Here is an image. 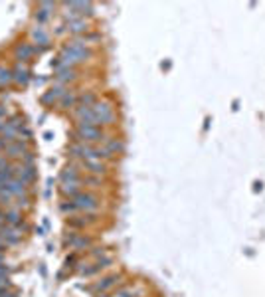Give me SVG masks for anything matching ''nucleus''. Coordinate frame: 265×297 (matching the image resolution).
I'll use <instances>...</instances> for the list:
<instances>
[{
	"label": "nucleus",
	"mask_w": 265,
	"mask_h": 297,
	"mask_svg": "<svg viewBox=\"0 0 265 297\" xmlns=\"http://www.w3.org/2000/svg\"><path fill=\"white\" fill-rule=\"evenodd\" d=\"M107 139L109 135L101 127H93V125H77L73 131V141L87 143V145H103Z\"/></svg>",
	"instance_id": "f257e3e1"
},
{
	"label": "nucleus",
	"mask_w": 265,
	"mask_h": 297,
	"mask_svg": "<svg viewBox=\"0 0 265 297\" xmlns=\"http://www.w3.org/2000/svg\"><path fill=\"white\" fill-rule=\"evenodd\" d=\"M71 202L75 204V208H77V212H87V214H91V212H97L101 206L99 198L95 196V194H91V192H79L77 196L71 198Z\"/></svg>",
	"instance_id": "f03ea898"
},
{
	"label": "nucleus",
	"mask_w": 265,
	"mask_h": 297,
	"mask_svg": "<svg viewBox=\"0 0 265 297\" xmlns=\"http://www.w3.org/2000/svg\"><path fill=\"white\" fill-rule=\"evenodd\" d=\"M93 113H95V119H97V125L105 127V125H113L115 123V109L111 103L107 101H97L93 107Z\"/></svg>",
	"instance_id": "7ed1b4c3"
},
{
	"label": "nucleus",
	"mask_w": 265,
	"mask_h": 297,
	"mask_svg": "<svg viewBox=\"0 0 265 297\" xmlns=\"http://www.w3.org/2000/svg\"><path fill=\"white\" fill-rule=\"evenodd\" d=\"M40 52H42V50L36 48L32 42H20V44H16V48H14V56H16V60H18V64H28V62H32Z\"/></svg>",
	"instance_id": "20e7f679"
},
{
	"label": "nucleus",
	"mask_w": 265,
	"mask_h": 297,
	"mask_svg": "<svg viewBox=\"0 0 265 297\" xmlns=\"http://www.w3.org/2000/svg\"><path fill=\"white\" fill-rule=\"evenodd\" d=\"M28 153V143L26 141H14V143H8V147H6V151H4V155L10 159V161H14V159H24V155Z\"/></svg>",
	"instance_id": "39448f33"
},
{
	"label": "nucleus",
	"mask_w": 265,
	"mask_h": 297,
	"mask_svg": "<svg viewBox=\"0 0 265 297\" xmlns=\"http://www.w3.org/2000/svg\"><path fill=\"white\" fill-rule=\"evenodd\" d=\"M75 79H77L75 67H60V69H56V73H54V81L60 83V85H67V83H71V81H75Z\"/></svg>",
	"instance_id": "423d86ee"
},
{
	"label": "nucleus",
	"mask_w": 265,
	"mask_h": 297,
	"mask_svg": "<svg viewBox=\"0 0 265 297\" xmlns=\"http://www.w3.org/2000/svg\"><path fill=\"white\" fill-rule=\"evenodd\" d=\"M12 79L18 85H28V81H30V67H28V64H16L12 67Z\"/></svg>",
	"instance_id": "0eeeda50"
},
{
	"label": "nucleus",
	"mask_w": 265,
	"mask_h": 297,
	"mask_svg": "<svg viewBox=\"0 0 265 297\" xmlns=\"http://www.w3.org/2000/svg\"><path fill=\"white\" fill-rule=\"evenodd\" d=\"M64 244L69 246L71 250H81V248H87V246L91 244V240L85 238L83 234H75V232H71V236H66Z\"/></svg>",
	"instance_id": "6e6552de"
},
{
	"label": "nucleus",
	"mask_w": 265,
	"mask_h": 297,
	"mask_svg": "<svg viewBox=\"0 0 265 297\" xmlns=\"http://www.w3.org/2000/svg\"><path fill=\"white\" fill-rule=\"evenodd\" d=\"M81 168H85V170H89L91 174H105L107 172V163L105 161H101V159H85V161H81Z\"/></svg>",
	"instance_id": "1a4fd4ad"
},
{
	"label": "nucleus",
	"mask_w": 265,
	"mask_h": 297,
	"mask_svg": "<svg viewBox=\"0 0 265 297\" xmlns=\"http://www.w3.org/2000/svg\"><path fill=\"white\" fill-rule=\"evenodd\" d=\"M32 44L36 46V48H40V50H46L48 46H50V42H52V38H50V34L46 32L44 28H34L32 32Z\"/></svg>",
	"instance_id": "9d476101"
},
{
	"label": "nucleus",
	"mask_w": 265,
	"mask_h": 297,
	"mask_svg": "<svg viewBox=\"0 0 265 297\" xmlns=\"http://www.w3.org/2000/svg\"><path fill=\"white\" fill-rule=\"evenodd\" d=\"M87 30H89V24L85 22V18H71V20L67 22V32L73 34V38L85 34Z\"/></svg>",
	"instance_id": "9b49d317"
},
{
	"label": "nucleus",
	"mask_w": 265,
	"mask_h": 297,
	"mask_svg": "<svg viewBox=\"0 0 265 297\" xmlns=\"http://www.w3.org/2000/svg\"><path fill=\"white\" fill-rule=\"evenodd\" d=\"M103 147L107 149V153L111 155V157H115V155H123L125 153V143L121 141V139H107L105 143H103Z\"/></svg>",
	"instance_id": "f8f14e48"
},
{
	"label": "nucleus",
	"mask_w": 265,
	"mask_h": 297,
	"mask_svg": "<svg viewBox=\"0 0 265 297\" xmlns=\"http://www.w3.org/2000/svg\"><path fill=\"white\" fill-rule=\"evenodd\" d=\"M56 8V4H52V2H42V4H38V10H36V14H34V18L38 20V22H46L50 16H52V10Z\"/></svg>",
	"instance_id": "ddd939ff"
},
{
	"label": "nucleus",
	"mask_w": 265,
	"mask_h": 297,
	"mask_svg": "<svg viewBox=\"0 0 265 297\" xmlns=\"http://www.w3.org/2000/svg\"><path fill=\"white\" fill-rule=\"evenodd\" d=\"M81 184L83 182H60V192L71 200V198L81 192Z\"/></svg>",
	"instance_id": "4468645a"
},
{
	"label": "nucleus",
	"mask_w": 265,
	"mask_h": 297,
	"mask_svg": "<svg viewBox=\"0 0 265 297\" xmlns=\"http://www.w3.org/2000/svg\"><path fill=\"white\" fill-rule=\"evenodd\" d=\"M117 281H119V275H107V277H103L99 279L95 285H93V289L97 291V293H105L107 289H111V287H115L117 285Z\"/></svg>",
	"instance_id": "2eb2a0df"
},
{
	"label": "nucleus",
	"mask_w": 265,
	"mask_h": 297,
	"mask_svg": "<svg viewBox=\"0 0 265 297\" xmlns=\"http://www.w3.org/2000/svg\"><path fill=\"white\" fill-rule=\"evenodd\" d=\"M77 97H79V95H75L71 89H67L66 93H64V97L58 101L60 109H73V107L77 105Z\"/></svg>",
	"instance_id": "dca6fc26"
},
{
	"label": "nucleus",
	"mask_w": 265,
	"mask_h": 297,
	"mask_svg": "<svg viewBox=\"0 0 265 297\" xmlns=\"http://www.w3.org/2000/svg\"><path fill=\"white\" fill-rule=\"evenodd\" d=\"M12 81H14V79H12V69L0 64V87H6V85H10Z\"/></svg>",
	"instance_id": "f3484780"
},
{
	"label": "nucleus",
	"mask_w": 265,
	"mask_h": 297,
	"mask_svg": "<svg viewBox=\"0 0 265 297\" xmlns=\"http://www.w3.org/2000/svg\"><path fill=\"white\" fill-rule=\"evenodd\" d=\"M111 297H132V289H129V287H123V289H119L115 295Z\"/></svg>",
	"instance_id": "a211bd4d"
},
{
	"label": "nucleus",
	"mask_w": 265,
	"mask_h": 297,
	"mask_svg": "<svg viewBox=\"0 0 265 297\" xmlns=\"http://www.w3.org/2000/svg\"><path fill=\"white\" fill-rule=\"evenodd\" d=\"M6 117H8V109H6V105L0 103V119H6Z\"/></svg>",
	"instance_id": "6ab92c4d"
},
{
	"label": "nucleus",
	"mask_w": 265,
	"mask_h": 297,
	"mask_svg": "<svg viewBox=\"0 0 265 297\" xmlns=\"http://www.w3.org/2000/svg\"><path fill=\"white\" fill-rule=\"evenodd\" d=\"M6 147H8V141H4V139L0 137V153H4V151H6Z\"/></svg>",
	"instance_id": "aec40b11"
},
{
	"label": "nucleus",
	"mask_w": 265,
	"mask_h": 297,
	"mask_svg": "<svg viewBox=\"0 0 265 297\" xmlns=\"http://www.w3.org/2000/svg\"><path fill=\"white\" fill-rule=\"evenodd\" d=\"M4 127H6V119H0V133L4 131Z\"/></svg>",
	"instance_id": "412c9836"
}]
</instances>
